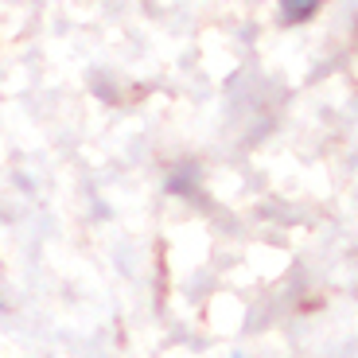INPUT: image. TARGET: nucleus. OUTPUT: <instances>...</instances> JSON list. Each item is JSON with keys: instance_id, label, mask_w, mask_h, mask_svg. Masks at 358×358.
<instances>
[{"instance_id": "2", "label": "nucleus", "mask_w": 358, "mask_h": 358, "mask_svg": "<svg viewBox=\"0 0 358 358\" xmlns=\"http://www.w3.org/2000/svg\"><path fill=\"white\" fill-rule=\"evenodd\" d=\"M238 358H242V355H238Z\"/></svg>"}, {"instance_id": "1", "label": "nucleus", "mask_w": 358, "mask_h": 358, "mask_svg": "<svg viewBox=\"0 0 358 358\" xmlns=\"http://www.w3.org/2000/svg\"><path fill=\"white\" fill-rule=\"evenodd\" d=\"M312 12H315V0H288V4H280V24H300Z\"/></svg>"}]
</instances>
